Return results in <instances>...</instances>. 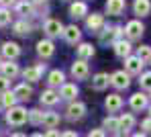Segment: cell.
<instances>
[{
	"instance_id": "obj_1",
	"label": "cell",
	"mask_w": 151,
	"mask_h": 137,
	"mask_svg": "<svg viewBox=\"0 0 151 137\" xmlns=\"http://www.w3.org/2000/svg\"><path fill=\"white\" fill-rule=\"evenodd\" d=\"M27 121H29V112L23 107H12L6 112V123L8 125H23Z\"/></svg>"
},
{
	"instance_id": "obj_2",
	"label": "cell",
	"mask_w": 151,
	"mask_h": 137,
	"mask_svg": "<svg viewBox=\"0 0 151 137\" xmlns=\"http://www.w3.org/2000/svg\"><path fill=\"white\" fill-rule=\"evenodd\" d=\"M143 33H145V27H143V23L141 21H129L125 27V35L129 41H137V39H141L143 37Z\"/></svg>"
},
{
	"instance_id": "obj_3",
	"label": "cell",
	"mask_w": 151,
	"mask_h": 137,
	"mask_svg": "<svg viewBox=\"0 0 151 137\" xmlns=\"http://www.w3.org/2000/svg\"><path fill=\"white\" fill-rule=\"evenodd\" d=\"M110 84L116 88V90H127L131 86V76L127 74L125 70H116L112 76H110Z\"/></svg>"
},
{
	"instance_id": "obj_4",
	"label": "cell",
	"mask_w": 151,
	"mask_h": 137,
	"mask_svg": "<svg viewBox=\"0 0 151 137\" xmlns=\"http://www.w3.org/2000/svg\"><path fill=\"white\" fill-rule=\"evenodd\" d=\"M84 115H86V105H84V102H78V100L70 102V107L65 110V117H68L70 121H80Z\"/></svg>"
},
{
	"instance_id": "obj_5",
	"label": "cell",
	"mask_w": 151,
	"mask_h": 137,
	"mask_svg": "<svg viewBox=\"0 0 151 137\" xmlns=\"http://www.w3.org/2000/svg\"><path fill=\"white\" fill-rule=\"evenodd\" d=\"M112 49H114V55H116V57L127 59V57L131 55V51H133V45H131L129 39H119V41L112 43Z\"/></svg>"
},
{
	"instance_id": "obj_6",
	"label": "cell",
	"mask_w": 151,
	"mask_h": 137,
	"mask_svg": "<svg viewBox=\"0 0 151 137\" xmlns=\"http://www.w3.org/2000/svg\"><path fill=\"white\" fill-rule=\"evenodd\" d=\"M143 68H145V63H143L137 55H129L125 59V70H127L129 76H131V74H143Z\"/></svg>"
},
{
	"instance_id": "obj_7",
	"label": "cell",
	"mask_w": 151,
	"mask_h": 137,
	"mask_svg": "<svg viewBox=\"0 0 151 137\" xmlns=\"http://www.w3.org/2000/svg\"><path fill=\"white\" fill-rule=\"evenodd\" d=\"M63 29H65V27H63L57 19H47V21H45V25H43V31L47 33V37H51V39H53V37H59V35H63Z\"/></svg>"
},
{
	"instance_id": "obj_8",
	"label": "cell",
	"mask_w": 151,
	"mask_h": 137,
	"mask_svg": "<svg viewBox=\"0 0 151 137\" xmlns=\"http://www.w3.org/2000/svg\"><path fill=\"white\" fill-rule=\"evenodd\" d=\"M129 105H131L133 110H145L149 107V96H147L145 92H135V94L131 96Z\"/></svg>"
},
{
	"instance_id": "obj_9",
	"label": "cell",
	"mask_w": 151,
	"mask_h": 137,
	"mask_svg": "<svg viewBox=\"0 0 151 137\" xmlns=\"http://www.w3.org/2000/svg\"><path fill=\"white\" fill-rule=\"evenodd\" d=\"M43 72H45V63H37V66L27 68L25 72H23V78H25L27 82H37V80H41Z\"/></svg>"
},
{
	"instance_id": "obj_10",
	"label": "cell",
	"mask_w": 151,
	"mask_h": 137,
	"mask_svg": "<svg viewBox=\"0 0 151 137\" xmlns=\"http://www.w3.org/2000/svg\"><path fill=\"white\" fill-rule=\"evenodd\" d=\"M88 74H90V68H88V63L84 59H78V61L72 63V76L76 80H86Z\"/></svg>"
},
{
	"instance_id": "obj_11",
	"label": "cell",
	"mask_w": 151,
	"mask_h": 137,
	"mask_svg": "<svg viewBox=\"0 0 151 137\" xmlns=\"http://www.w3.org/2000/svg\"><path fill=\"white\" fill-rule=\"evenodd\" d=\"M37 53L41 55L43 59H49L51 55L55 53V45H53V41H51V39H41V41L37 43Z\"/></svg>"
},
{
	"instance_id": "obj_12",
	"label": "cell",
	"mask_w": 151,
	"mask_h": 137,
	"mask_svg": "<svg viewBox=\"0 0 151 137\" xmlns=\"http://www.w3.org/2000/svg\"><path fill=\"white\" fill-rule=\"evenodd\" d=\"M2 55H4L8 61H14V59L21 55V47H19L14 41H6V43L2 45Z\"/></svg>"
},
{
	"instance_id": "obj_13",
	"label": "cell",
	"mask_w": 151,
	"mask_h": 137,
	"mask_svg": "<svg viewBox=\"0 0 151 137\" xmlns=\"http://www.w3.org/2000/svg\"><path fill=\"white\" fill-rule=\"evenodd\" d=\"M127 8V2L125 0H106V12L112 14V17H119L123 14Z\"/></svg>"
},
{
	"instance_id": "obj_14",
	"label": "cell",
	"mask_w": 151,
	"mask_h": 137,
	"mask_svg": "<svg viewBox=\"0 0 151 137\" xmlns=\"http://www.w3.org/2000/svg\"><path fill=\"white\" fill-rule=\"evenodd\" d=\"M86 27L90 29V31H96V33H100V29L104 27V17L98 14V12H94V14H88L86 17Z\"/></svg>"
},
{
	"instance_id": "obj_15",
	"label": "cell",
	"mask_w": 151,
	"mask_h": 137,
	"mask_svg": "<svg viewBox=\"0 0 151 137\" xmlns=\"http://www.w3.org/2000/svg\"><path fill=\"white\" fill-rule=\"evenodd\" d=\"M0 70H2V76L4 78H8V80H12V78H17L19 76V63H14V61H4V63H0Z\"/></svg>"
},
{
	"instance_id": "obj_16",
	"label": "cell",
	"mask_w": 151,
	"mask_h": 137,
	"mask_svg": "<svg viewBox=\"0 0 151 137\" xmlns=\"http://www.w3.org/2000/svg\"><path fill=\"white\" fill-rule=\"evenodd\" d=\"M63 39L68 41V43H80V39H82V31L76 27V25H70V27L63 29Z\"/></svg>"
},
{
	"instance_id": "obj_17",
	"label": "cell",
	"mask_w": 151,
	"mask_h": 137,
	"mask_svg": "<svg viewBox=\"0 0 151 137\" xmlns=\"http://www.w3.org/2000/svg\"><path fill=\"white\" fill-rule=\"evenodd\" d=\"M76 96H78V86L76 84H63L61 88H59V98H63V100H72L74 102Z\"/></svg>"
},
{
	"instance_id": "obj_18",
	"label": "cell",
	"mask_w": 151,
	"mask_h": 137,
	"mask_svg": "<svg viewBox=\"0 0 151 137\" xmlns=\"http://www.w3.org/2000/svg\"><path fill=\"white\" fill-rule=\"evenodd\" d=\"M133 12L137 17H147L151 12V0H135L133 2Z\"/></svg>"
},
{
	"instance_id": "obj_19",
	"label": "cell",
	"mask_w": 151,
	"mask_h": 137,
	"mask_svg": "<svg viewBox=\"0 0 151 137\" xmlns=\"http://www.w3.org/2000/svg\"><path fill=\"white\" fill-rule=\"evenodd\" d=\"M47 84H49L51 88H55V86H63L65 84V74L61 72V70H51L49 76H47Z\"/></svg>"
},
{
	"instance_id": "obj_20",
	"label": "cell",
	"mask_w": 151,
	"mask_h": 137,
	"mask_svg": "<svg viewBox=\"0 0 151 137\" xmlns=\"http://www.w3.org/2000/svg\"><path fill=\"white\" fill-rule=\"evenodd\" d=\"M104 105H106V110L108 112H116V110H121V107H123V98L119 94H108L106 100H104Z\"/></svg>"
},
{
	"instance_id": "obj_21",
	"label": "cell",
	"mask_w": 151,
	"mask_h": 137,
	"mask_svg": "<svg viewBox=\"0 0 151 137\" xmlns=\"http://www.w3.org/2000/svg\"><path fill=\"white\" fill-rule=\"evenodd\" d=\"M59 102V92H55L53 88L49 90H43L41 92V105H47V107H53Z\"/></svg>"
},
{
	"instance_id": "obj_22",
	"label": "cell",
	"mask_w": 151,
	"mask_h": 137,
	"mask_svg": "<svg viewBox=\"0 0 151 137\" xmlns=\"http://www.w3.org/2000/svg\"><path fill=\"white\" fill-rule=\"evenodd\" d=\"M119 127H121V133H129L133 127H135V117L131 112H125L119 117Z\"/></svg>"
},
{
	"instance_id": "obj_23",
	"label": "cell",
	"mask_w": 151,
	"mask_h": 137,
	"mask_svg": "<svg viewBox=\"0 0 151 137\" xmlns=\"http://www.w3.org/2000/svg\"><path fill=\"white\" fill-rule=\"evenodd\" d=\"M78 59H90V57H94V53H96V49L92 47V43H80L78 45Z\"/></svg>"
},
{
	"instance_id": "obj_24",
	"label": "cell",
	"mask_w": 151,
	"mask_h": 137,
	"mask_svg": "<svg viewBox=\"0 0 151 137\" xmlns=\"http://www.w3.org/2000/svg\"><path fill=\"white\" fill-rule=\"evenodd\" d=\"M12 92H14L17 100H29V98H31V94H33V88H31L27 82H23V84H19Z\"/></svg>"
},
{
	"instance_id": "obj_25",
	"label": "cell",
	"mask_w": 151,
	"mask_h": 137,
	"mask_svg": "<svg viewBox=\"0 0 151 137\" xmlns=\"http://www.w3.org/2000/svg\"><path fill=\"white\" fill-rule=\"evenodd\" d=\"M108 84H110V76L104 74V72L96 74V76L92 78V88H94V90H104V88H108Z\"/></svg>"
},
{
	"instance_id": "obj_26",
	"label": "cell",
	"mask_w": 151,
	"mask_h": 137,
	"mask_svg": "<svg viewBox=\"0 0 151 137\" xmlns=\"http://www.w3.org/2000/svg\"><path fill=\"white\" fill-rule=\"evenodd\" d=\"M88 14V6H86V2H74L72 6H70V17H74V19H82V17H86Z\"/></svg>"
},
{
	"instance_id": "obj_27",
	"label": "cell",
	"mask_w": 151,
	"mask_h": 137,
	"mask_svg": "<svg viewBox=\"0 0 151 137\" xmlns=\"http://www.w3.org/2000/svg\"><path fill=\"white\" fill-rule=\"evenodd\" d=\"M43 127H47V129H55L57 125H59V115L57 112H45L43 115V123H41Z\"/></svg>"
},
{
	"instance_id": "obj_28",
	"label": "cell",
	"mask_w": 151,
	"mask_h": 137,
	"mask_svg": "<svg viewBox=\"0 0 151 137\" xmlns=\"http://www.w3.org/2000/svg\"><path fill=\"white\" fill-rule=\"evenodd\" d=\"M102 125H104V129H108L110 133H116V131H121V127H119V119H116V117H106Z\"/></svg>"
},
{
	"instance_id": "obj_29",
	"label": "cell",
	"mask_w": 151,
	"mask_h": 137,
	"mask_svg": "<svg viewBox=\"0 0 151 137\" xmlns=\"http://www.w3.org/2000/svg\"><path fill=\"white\" fill-rule=\"evenodd\" d=\"M17 12H19V14H23V17L31 14V12H33V2H27V0L17 2Z\"/></svg>"
},
{
	"instance_id": "obj_30",
	"label": "cell",
	"mask_w": 151,
	"mask_h": 137,
	"mask_svg": "<svg viewBox=\"0 0 151 137\" xmlns=\"http://www.w3.org/2000/svg\"><path fill=\"white\" fill-rule=\"evenodd\" d=\"M2 102H4V107L6 109H12V107H17V96H14V92H2Z\"/></svg>"
},
{
	"instance_id": "obj_31",
	"label": "cell",
	"mask_w": 151,
	"mask_h": 137,
	"mask_svg": "<svg viewBox=\"0 0 151 137\" xmlns=\"http://www.w3.org/2000/svg\"><path fill=\"white\" fill-rule=\"evenodd\" d=\"M12 31H14L17 35H27V33H31V25H29L27 21H19V23L12 25Z\"/></svg>"
},
{
	"instance_id": "obj_32",
	"label": "cell",
	"mask_w": 151,
	"mask_h": 137,
	"mask_svg": "<svg viewBox=\"0 0 151 137\" xmlns=\"http://www.w3.org/2000/svg\"><path fill=\"white\" fill-rule=\"evenodd\" d=\"M137 57L145 63V61H151V47L149 45H141L139 49H137Z\"/></svg>"
},
{
	"instance_id": "obj_33",
	"label": "cell",
	"mask_w": 151,
	"mask_h": 137,
	"mask_svg": "<svg viewBox=\"0 0 151 137\" xmlns=\"http://www.w3.org/2000/svg\"><path fill=\"white\" fill-rule=\"evenodd\" d=\"M43 115H45V112H41L39 109H33V110H29V121H31L33 125H41V123H43Z\"/></svg>"
},
{
	"instance_id": "obj_34",
	"label": "cell",
	"mask_w": 151,
	"mask_h": 137,
	"mask_svg": "<svg viewBox=\"0 0 151 137\" xmlns=\"http://www.w3.org/2000/svg\"><path fill=\"white\" fill-rule=\"evenodd\" d=\"M139 86H141L143 90H147V92H151V72H143V74H141V80H139Z\"/></svg>"
},
{
	"instance_id": "obj_35",
	"label": "cell",
	"mask_w": 151,
	"mask_h": 137,
	"mask_svg": "<svg viewBox=\"0 0 151 137\" xmlns=\"http://www.w3.org/2000/svg\"><path fill=\"white\" fill-rule=\"evenodd\" d=\"M10 10L8 8H0V27H6L8 23H10Z\"/></svg>"
},
{
	"instance_id": "obj_36",
	"label": "cell",
	"mask_w": 151,
	"mask_h": 137,
	"mask_svg": "<svg viewBox=\"0 0 151 137\" xmlns=\"http://www.w3.org/2000/svg\"><path fill=\"white\" fill-rule=\"evenodd\" d=\"M141 129H143V133H145V135L151 133V117H147V119H143V121H141Z\"/></svg>"
},
{
	"instance_id": "obj_37",
	"label": "cell",
	"mask_w": 151,
	"mask_h": 137,
	"mask_svg": "<svg viewBox=\"0 0 151 137\" xmlns=\"http://www.w3.org/2000/svg\"><path fill=\"white\" fill-rule=\"evenodd\" d=\"M88 137H106V131L104 129H92L88 133Z\"/></svg>"
},
{
	"instance_id": "obj_38",
	"label": "cell",
	"mask_w": 151,
	"mask_h": 137,
	"mask_svg": "<svg viewBox=\"0 0 151 137\" xmlns=\"http://www.w3.org/2000/svg\"><path fill=\"white\" fill-rule=\"evenodd\" d=\"M6 88H8V78L0 76V92H6Z\"/></svg>"
},
{
	"instance_id": "obj_39",
	"label": "cell",
	"mask_w": 151,
	"mask_h": 137,
	"mask_svg": "<svg viewBox=\"0 0 151 137\" xmlns=\"http://www.w3.org/2000/svg\"><path fill=\"white\" fill-rule=\"evenodd\" d=\"M0 4H2V8H8V6L17 4V0H0Z\"/></svg>"
},
{
	"instance_id": "obj_40",
	"label": "cell",
	"mask_w": 151,
	"mask_h": 137,
	"mask_svg": "<svg viewBox=\"0 0 151 137\" xmlns=\"http://www.w3.org/2000/svg\"><path fill=\"white\" fill-rule=\"evenodd\" d=\"M43 137H61V135H59V133H57L55 129H49V131H47V133H45Z\"/></svg>"
},
{
	"instance_id": "obj_41",
	"label": "cell",
	"mask_w": 151,
	"mask_h": 137,
	"mask_svg": "<svg viewBox=\"0 0 151 137\" xmlns=\"http://www.w3.org/2000/svg\"><path fill=\"white\" fill-rule=\"evenodd\" d=\"M61 137H78V133H74V131H68V133H63Z\"/></svg>"
},
{
	"instance_id": "obj_42",
	"label": "cell",
	"mask_w": 151,
	"mask_h": 137,
	"mask_svg": "<svg viewBox=\"0 0 151 137\" xmlns=\"http://www.w3.org/2000/svg\"><path fill=\"white\" fill-rule=\"evenodd\" d=\"M31 2H35V4H43V2H47V0H31Z\"/></svg>"
},
{
	"instance_id": "obj_43",
	"label": "cell",
	"mask_w": 151,
	"mask_h": 137,
	"mask_svg": "<svg viewBox=\"0 0 151 137\" xmlns=\"http://www.w3.org/2000/svg\"><path fill=\"white\" fill-rule=\"evenodd\" d=\"M4 109V102H2V94H0V110Z\"/></svg>"
},
{
	"instance_id": "obj_44",
	"label": "cell",
	"mask_w": 151,
	"mask_h": 137,
	"mask_svg": "<svg viewBox=\"0 0 151 137\" xmlns=\"http://www.w3.org/2000/svg\"><path fill=\"white\" fill-rule=\"evenodd\" d=\"M133 137H147L145 133H137V135H133Z\"/></svg>"
},
{
	"instance_id": "obj_45",
	"label": "cell",
	"mask_w": 151,
	"mask_h": 137,
	"mask_svg": "<svg viewBox=\"0 0 151 137\" xmlns=\"http://www.w3.org/2000/svg\"><path fill=\"white\" fill-rule=\"evenodd\" d=\"M10 137H25L23 133H14V135H10Z\"/></svg>"
},
{
	"instance_id": "obj_46",
	"label": "cell",
	"mask_w": 151,
	"mask_h": 137,
	"mask_svg": "<svg viewBox=\"0 0 151 137\" xmlns=\"http://www.w3.org/2000/svg\"><path fill=\"white\" fill-rule=\"evenodd\" d=\"M114 137H127V133H119V135H114Z\"/></svg>"
},
{
	"instance_id": "obj_47",
	"label": "cell",
	"mask_w": 151,
	"mask_h": 137,
	"mask_svg": "<svg viewBox=\"0 0 151 137\" xmlns=\"http://www.w3.org/2000/svg\"><path fill=\"white\" fill-rule=\"evenodd\" d=\"M31 137H43V135L41 133H35V135H31Z\"/></svg>"
},
{
	"instance_id": "obj_48",
	"label": "cell",
	"mask_w": 151,
	"mask_h": 137,
	"mask_svg": "<svg viewBox=\"0 0 151 137\" xmlns=\"http://www.w3.org/2000/svg\"><path fill=\"white\" fill-rule=\"evenodd\" d=\"M147 109H149V117H151V105H149V107H147Z\"/></svg>"
},
{
	"instance_id": "obj_49",
	"label": "cell",
	"mask_w": 151,
	"mask_h": 137,
	"mask_svg": "<svg viewBox=\"0 0 151 137\" xmlns=\"http://www.w3.org/2000/svg\"><path fill=\"white\" fill-rule=\"evenodd\" d=\"M0 63H2V61H0Z\"/></svg>"
},
{
	"instance_id": "obj_50",
	"label": "cell",
	"mask_w": 151,
	"mask_h": 137,
	"mask_svg": "<svg viewBox=\"0 0 151 137\" xmlns=\"http://www.w3.org/2000/svg\"><path fill=\"white\" fill-rule=\"evenodd\" d=\"M149 63H151V61H149Z\"/></svg>"
}]
</instances>
